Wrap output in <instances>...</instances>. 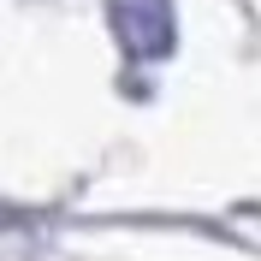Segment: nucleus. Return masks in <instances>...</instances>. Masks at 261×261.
I'll return each instance as SVG.
<instances>
[{
  "mask_svg": "<svg viewBox=\"0 0 261 261\" xmlns=\"http://www.w3.org/2000/svg\"><path fill=\"white\" fill-rule=\"evenodd\" d=\"M107 30L130 60H166L178 42L172 0H107Z\"/></svg>",
  "mask_w": 261,
  "mask_h": 261,
  "instance_id": "nucleus-1",
  "label": "nucleus"
}]
</instances>
